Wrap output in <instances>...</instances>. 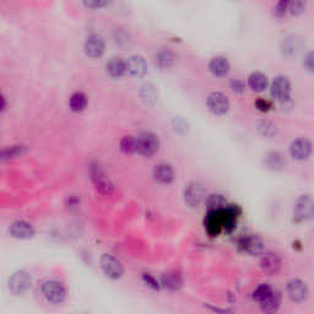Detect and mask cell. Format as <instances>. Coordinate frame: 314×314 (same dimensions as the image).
I'll return each instance as SVG.
<instances>
[{
	"instance_id": "obj_1",
	"label": "cell",
	"mask_w": 314,
	"mask_h": 314,
	"mask_svg": "<svg viewBox=\"0 0 314 314\" xmlns=\"http://www.w3.org/2000/svg\"><path fill=\"white\" fill-rule=\"evenodd\" d=\"M42 294L48 302L54 303V305H60L67 298V291H65L64 286L54 280H49L42 285Z\"/></svg>"
},
{
	"instance_id": "obj_2",
	"label": "cell",
	"mask_w": 314,
	"mask_h": 314,
	"mask_svg": "<svg viewBox=\"0 0 314 314\" xmlns=\"http://www.w3.org/2000/svg\"><path fill=\"white\" fill-rule=\"evenodd\" d=\"M138 154L151 157L157 154L159 149V140L155 134L150 132H144L138 135Z\"/></svg>"
},
{
	"instance_id": "obj_3",
	"label": "cell",
	"mask_w": 314,
	"mask_h": 314,
	"mask_svg": "<svg viewBox=\"0 0 314 314\" xmlns=\"http://www.w3.org/2000/svg\"><path fill=\"white\" fill-rule=\"evenodd\" d=\"M271 97L275 101L285 103L291 97V82L286 77H277L274 78L270 86Z\"/></svg>"
},
{
	"instance_id": "obj_4",
	"label": "cell",
	"mask_w": 314,
	"mask_h": 314,
	"mask_svg": "<svg viewBox=\"0 0 314 314\" xmlns=\"http://www.w3.org/2000/svg\"><path fill=\"white\" fill-rule=\"evenodd\" d=\"M206 192L203 184L198 182H190L184 189V200L190 208H198L205 201Z\"/></svg>"
},
{
	"instance_id": "obj_5",
	"label": "cell",
	"mask_w": 314,
	"mask_h": 314,
	"mask_svg": "<svg viewBox=\"0 0 314 314\" xmlns=\"http://www.w3.org/2000/svg\"><path fill=\"white\" fill-rule=\"evenodd\" d=\"M209 111L215 116H224L230 111V101L222 92H211L206 99Z\"/></svg>"
},
{
	"instance_id": "obj_6",
	"label": "cell",
	"mask_w": 314,
	"mask_h": 314,
	"mask_svg": "<svg viewBox=\"0 0 314 314\" xmlns=\"http://www.w3.org/2000/svg\"><path fill=\"white\" fill-rule=\"evenodd\" d=\"M294 215L298 221H308L313 217V200L310 195H301L296 200Z\"/></svg>"
},
{
	"instance_id": "obj_7",
	"label": "cell",
	"mask_w": 314,
	"mask_h": 314,
	"mask_svg": "<svg viewBox=\"0 0 314 314\" xmlns=\"http://www.w3.org/2000/svg\"><path fill=\"white\" fill-rule=\"evenodd\" d=\"M101 268L103 273L111 279H120L124 274V268H123L122 263L118 259L109 254H103L101 256Z\"/></svg>"
},
{
	"instance_id": "obj_8",
	"label": "cell",
	"mask_w": 314,
	"mask_h": 314,
	"mask_svg": "<svg viewBox=\"0 0 314 314\" xmlns=\"http://www.w3.org/2000/svg\"><path fill=\"white\" fill-rule=\"evenodd\" d=\"M31 285H32V279L26 271H17L9 280V289L14 295L25 294L27 290H30Z\"/></svg>"
},
{
	"instance_id": "obj_9",
	"label": "cell",
	"mask_w": 314,
	"mask_h": 314,
	"mask_svg": "<svg viewBox=\"0 0 314 314\" xmlns=\"http://www.w3.org/2000/svg\"><path fill=\"white\" fill-rule=\"evenodd\" d=\"M286 294L295 303H302L308 298V287L302 280L294 279L287 282Z\"/></svg>"
},
{
	"instance_id": "obj_10",
	"label": "cell",
	"mask_w": 314,
	"mask_h": 314,
	"mask_svg": "<svg viewBox=\"0 0 314 314\" xmlns=\"http://www.w3.org/2000/svg\"><path fill=\"white\" fill-rule=\"evenodd\" d=\"M239 248L252 256L261 255L264 253V242L259 236L248 235L239 240Z\"/></svg>"
},
{
	"instance_id": "obj_11",
	"label": "cell",
	"mask_w": 314,
	"mask_h": 314,
	"mask_svg": "<svg viewBox=\"0 0 314 314\" xmlns=\"http://www.w3.org/2000/svg\"><path fill=\"white\" fill-rule=\"evenodd\" d=\"M104 48H106V43H104V39L101 37L99 35H93L88 36L87 39L85 41V44H83V51H85V54L88 57V58H99L102 57V54L104 53Z\"/></svg>"
},
{
	"instance_id": "obj_12",
	"label": "cell",
	"mask_w": 314,
	"mask_h": 314,
	"mask_svg": "<svg viewBox=\"0 0 314 314\" xmlns=\"http://www.w3.org/2000/svg\"><path fill=\"white\" fill-rule=\"evenodd\" d=\"M290 154L297 161H305L312 154V143L306 138L296 139L290 146Z\"/></svg>"
},
{
	"instance_id": "obj_13",
	"label": "cell",
	"mask_w": 314,
	"mask_h": 314,
	"mask_svg": "<svg viewBox=\"0 0 314 314\" xmlns=\"http://www.w3.org/2000/svg\"><path fill=\"white\" fill-rule=\"evenodd\" d=\"M178 62V56L169 48H161L154 56V63L158 69L167 70L173 68Z\"/></svg>"
},
{
	"instance_id": "obj_14",
	"label": "cell",
	"mask_w": 314,
	"mask_h": 314,
	"mask_svg": "<svg viewBox=\"0 0 314 314\" xmlns=\"http://www.w3.org/2000/svg\"><path fill=\"white\" fill-rule=\"evenodd\" d=\"M91 177H92V180L97 190H99L102 194H111L113 192V184H112L111 180L104 174V172L102 171V168L98 164H92Z\"/></svg>"
},
{
	"instance_id": "obj_15",
	"label": "cell",
	"mask_w": 314,
	"mask_h": 314,
	"mask_svg": "<svg viewBox=\"0 0 314 314\" xmlns=\"http://www.w3.org/2000/svg\"><path fill=\"white\" fill-rule=\"evenodd\" d=\"M261 255H263L260 260L261 270L268 275H275L279 273L282 265L280 256L273 252L263 253Z\"/></svg>"
},
{
	"instance_id": "obj_16",
	"label": "cell",
	"mask_w": 314,
	"mask_h": 314,
	"mask_svg": "<svg viewBox=\"0 0 314 314\" xmlns=\"http://www.w3.org/2000/svg\"><path fill=\"white\" fill-rule=\"evenodd\" d=\"M125 67H127V72L129 73L132 77L135 78H143L144 75L148 73V64H146V60L141 56L130 57V58L125 62Z\"/></svg>"
},
{
	"instance_id": "obj_17",
	"label": "cell",
	"mask_w": 314,
	"mask_h": 314,
	"mask_svg": "<svg viewBox=\"0 0 314 314\" xmlns=\"http://www.w3.org/2000/svg\"><path fill=\"white\" fill-rule=\"evenodd\" d=\"M264 166L268 169L274 172H280L284 171L286 168V158H285L282 154H280L279 151H270V153L266 154L264 156Z\"/></svg>"
},
{
	"instance_id": "obj_18",
	"label": "cell",
	"mask_w": 314,
	"mask_h": 314,
	"mask_svg": "<svg viewBox=\"0 0 314 314\" xmlns=\"http://www.w3.org/2000/svg\"><path fill=\"white\" fill-rule=\"evenodd\" d=\"M154 179L159 184H169L174 179V171L171 164L159 163L154 168Z\"/></svg>"
},
{
	"instance_id": "obj_19",
	"label": "cell",
	"mask_w": 314,
	"mask_h": 314,
	"mask_svg": "<svg viewBox=\"0 0 314 314\" xmlns=\"http://www.w3.org/2000/svg\"><path fill=\"white\" fill-rule=\"evenodd\" d=\"M10 235L15 238H20V239H27L35 236V230H33L32 225H30L26 221H16L10 226L9 229Z\"/></svg>"
},
{
	"instance_id": "obj_20",
	"label": "cell",
	"mask_w": 314,
	"mask_h": 314,
	"mask_svg": "<svg viewBox=\"0 0 314 314\" xmlns=\"http://www.w3.org/2000/svg\"><path fill=\"white\" fill-rule=\"evenodd\" d=\"M230 69H231V65H230V62L225 57H215L209 63V70H210V73L214 77H226V75H229Z\"/></svg>"
},
{
	"instance_id": "obj_21",
	"label": "cell",
	"mask_w": 314,
	"mask_h": 314,
	"mask_svg": "<svg viewBox=\"0 0 314 314\" xmlns=\"http://www.w3.org/2000/svg\"><path fill=\"white\" fill-rule=\"evenodd\" d=\"M162 285L163 287H166L167 290H171V291H177L182 287L183 285V277L178 271L176 270H171L167 271L162 275L161 279Z\"/></svg>"
},
{
	"instance_id": "obj_22",
	"label": "cell",
	"mask_w": 314,
	"mask_h": 314,
	"mask_svg": "<svg viewBox=\"0 0 314 314\" xmlns=\"http://www.w3.org/2000/svg\"><path fill=\"white\" fill-rule=\"evenodd\" d=\"M107 74L113 78H119L127 73V67H125V62L122 58L113 57L109 59V62L106 65Z\"/></svg>"
},
{
	"instance_id": "obj_23",
	"label": "cell",
	"mask_w": 314,
	"mask_h": 314,
	"mask_svg": "<svg viewBox=\"0 0 314 314\" xmlns=\"http://www.w3.org/2000/svg\"><path fill=\"white\" fill-rule=\"evenodd\" d=\"M301 51V42L300 39L295 36H291V37L284 38L281 43V52L285 57H291L297 56L298 52Z\"/></svg>"
},
{
	"instance_id": "obj_24",
	"label": "cell",
	"mask_w": 314,
	"mask_h": 314,
	"mask_svg": "<svg viewBox=\"0 0 314 314\" xmlns=\"http://www.w3.org/2000/svg\"><path fill=\"white\" fill-rule=\"evenodd\" d=\"M280 303H281V298H280V295L277 294L276 291L271 292L268 297L264 298L261 302H259V306H260V310L265 313H275L280 307Z\"/></svg>"
},
{
	"instance_id": "obj_25",
	"label": "cell",
	"mask_w": 314,
	"mask_h": 314,
	"mask_svg": "<svg viewBox=\"0 0 314 314\" xmlns=\"http://www.w3.org/2000/svg\"><path fill=\"white\" fill-rule=\"evenodd\" d=\"M268 78L263 73H252L248 78V86L250 87V90L255 91V92H263L268 87Z\"/></svg>"
},
{
	"instance_id": "obj_26",
	"label": "cell",
	"mask_w": 314,
	"mask_h": 314,
	"mask_svg": "<svg viewBox=\"0 0 314 314\" xmlns=\"http://www.w3.org/2000/svg\"><path fill=\"white\" fill-rule=\"evenodd\" d=\"M205 206L209 211L224 210L229 206L226 198L221 194H211L205 198Z\"/></svg>"
},
{
	"instance_id": "obj_27",
	"label": "cell",
	"mask_w": 314,
	"mask_h": 314,
	"mask_svg": "<svg viewBox=\"0 0 314 314\" xmlns=\"http://www.w3.org/2000/svg\"><path fill=\"white\" fill-rule=\"evenodd\" d=\"M140 97L148 106H155L158 99V92L153 83H145L140 88Z\"/></svg>"
},
{
	"instance_id": "obj_28",
	"label": "cell",
	"mask_w": 314,
	"mask_h": 314,
	"mask_svg": "<svg viewBox=\"0 0 314 314\" xmlns=\"http://www.w3.org/2000/svg\"><path fill=\"white\" fill-rule=\"evenodd\" d=\"M26 154V146L22 145H14L9 146L0 150V161H5V159H12L21 157Z\"/></svg>"
},
{
	"instance_id": "obj_29",
	"label": "cell",
	"mask_w": 314,
	"mask_h": 314,
	"mask_svg": "<svg viewBox=\"0 0 314 314\" xmlns=\"http://www.w3.org/2000/svg\"><path fill=\"white\" fill-rule=\"evenodd\" d=\"M69 106L73 112H82L87 106V97H86L85 93L80 92V91L74 92L70 96Z\"/></svg>"
},
{
	"instance_id": "obj_30",
	"label": "cell",
	"mask_w": 314,
	"mask_h": 314,
	"mask_svg": "<svg viewBox=\"0 0 314 314\" xmlns=\"http://www.w3.org/2000/svg\"><path fill=\"white\" fill-rule=\"evenodd\" d=\"M119 148L124 154H138V139L137 137H124L120 140Z\"/></svg>"
},
{
	"instance_id": "obj_31",
	"label": "cell",
	"mask_w": 314,
	"mask_h": 314,
	"mask_svg": "<svg viewBox=\"0 0 314 314\" xmlns=\"http://www.w3.org/2000/svg\"><path fill=\"white\" fill-rule=\"evenodd\" d=\"M256 130L264 138H273L276 135V127L269 120H261L256 124Z\"/></svg>"
},
{
	"instance_id": "obj_32",
	"label": "cell",
	"mask_w": 314,
	"mask_h": 314,
	"mask_svg": "<svg viewBox=\"0 0 314 314\" xmlns=\"http://www.w3.org/2000/svg\"><path fill=\"white\" fill-rule=\"evenodd\" d=\"M274 291L273 287L268 284H261L259 285L258 287L253 291V300L256 301V302H261L265 297H268L271 292Z\"/></svg>"
},
{
	"instance_id": "obj_33",
	"label": "cell",
	"mask_w": 314,
	"mask_h": 314,
	"mask_svg": "<svg viewBox=\"0 0 314 314\" xmlns=\"http://www.w3.org/2000/svg\"><path fill=\"white\" fill-rule=\"evenodd\" d=\"M306 9V0H291L289 5V10L287 11L292 15V16H300Z\"/></svg>"
},
{
	"instance_id": "obj_34",
	"label": "cell",
	"mask_w": 314,
	"mask_h": 314,
	"mask_svg": "<svg viewBox=\"0 0 314 314\" xmlns=\"http://www.w3.org/2000/svg\"><path fill=\"white\" fill-rule=\"evenodd\" d=\"M82 2L88 9H102L108 6L111 0H82Z\"/></svg>"
},
{
	"instance_id": "obj_35",
	"label": "cell",
	"mask_w": 314,
	"mask_h": 314,
	"mask_svg": "<svg viewBox=\"0 0 314 314\" xmlns=\"http://www.w3.org/2000/svg\"><path fill=\"white\" fill-rule=\"evenodd\" d=\"M172 123H173V128L177 133L183 134V133L188 132V123L183 117H174Z\"/></svg>"
},
{
	"instance_id": "obj_36",
	"label": "cell",
	"mask_w": 314,
	"mask_h": 314,
	"mask_svg": "<svg viewBox=\"0 0 314 314\" xmlns=\"http://www.w3.org/2000/svg\"><path fill=\"white\" fill-rule=\"evenodd\" d=\"M290 1H291V0H280L276 5V9H275V14L279 17L284 16L287 12V10H289Z\"/></svg>"
},
{
	"instance_id": "obj_37",
	"label": "cell",
	"mask_w": 314,
	"mask_h": 314,
	"mask_svg": "<svg viewBox=\"0 0 314 314\" xmlns=\"http://www.w3.org/2000/svg\"><path fill=\"white\" fill-rule=\"evenodd\" d=\"M143 281L145 282L146 286H149V287H150V289H153V290H158L159 289V284H158V282H157V280L153 276V275L144 274L143 275Z\"/></svg>"
},
{
	"instance_id": "obj_38",
	"label": "cell",
	"mask_w": 314,
	"mask_h": 314,
	"mask_svg": "<svg viewBox=\"0 0 314 314\" xmlns=\"http://www.w3.org/2000/svg\"><path fill=\"white\" fill-rule=\"evenodd\" d=\"M303 65H305L306 69L312 74L314 72V56L313 52H308L307 56L305 57V60H303Z\"/></svg>"
},
{
	"instance_id": "obj_39",
	"label": "cell",
	"mask_w": 314,
	"mask_h": 314,
	"mask_svg": "<svg viewBox=\"0 0 314 314\" xmlns=\"http://www.w3.org/2000/svg\"><path fill=\"white\" fill-rule=\"evenodd\" d=\"M255 107L261 112H269L271 108V103L268 101V99L259 98L255 101Z\"/></svg>"
},
{
	"instance_id": "obj_40",
	"label": "cell",
	"mask_w": 314,
	"mask_h": 314,
	"mask_svg": "<svg viewBox=\"0 0 314 314\" xmlns=\"http://www.w3.org/2000/svg\"><path fill=\"white\" fill-rule=\"evenodd\" d=\"M231 88L235 93H243L244 92L245 85L242 80H234L231 82Z\"/></svg>"
},
{
	"instance_id": "obj_41",
	"label": "cell",
	"mask_w": 314,
	"mask_h": 314,
	"mask_svg": "<svg viewBox=\"0 0 314 314\" xmlns=\"http://www.w3.org/2000/svg\"><path fill=\"white\" fill-rule=\"evenodd\" d=\"M6 107V99L4 98V96L0 95V112H2Z\"/></svg>"
}]
</instances>
